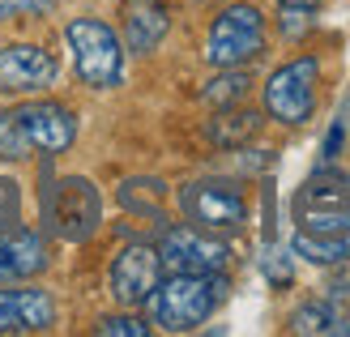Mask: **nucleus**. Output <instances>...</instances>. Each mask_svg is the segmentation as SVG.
Wrapping results in <instances>:
<instances>
[{"mask_svg": "<svg viewBox=\"0 0 350 337\" xmlns=\"http://www.w3.org/2000/svg\"><path fill=\"white\" fill-rule=\"evenodd\" d=\"M222 299H226V278L222 273H171L154 286L146 308H150V321L159 329L192 333L214 316V308Z\"/></svg>", "mask_w": 350, "mask_h": 337, "instance_id": "1", "label": "nucleus"}, {"mask_svg": "<svg viewBox=\"0 0 350 337\" xmlns=\"http://www.w3.org/2000/svg\"><path fill=\"white\" fill-rule=\"evenodd\" d=\"M43 222L64 243H85L103 222V197L85 175H64L43 192Z\"/></svg>", "mask_w": 350, "mask_h": 337, "instance_id": "2", "label": "nucleus"}, {"mask_svg": "<svg viewBox=\"0 0 350 337\" xmlns=\"http://www.w3.org/2000/svg\"><path fill=\"white\" fill-rule=\"evenodd\" d=\"M68 47H73L77 77L90 90H116L124 81V43L111 26H103L98 17H77L68 22Z\"/></svg>", "mask_w": 350, "mask_h": 337, "instance_id": "3", "label": "nucleus"}, {"mask_svg": "<svg viewBox=\"0 0 350 337\" xmlns=\"http://www.w3.org/2000/svg\"><path fill=\"white\" fill-rule=\"evenodd\" d=\"M265 51V17L252 5H231L214 17L205 39V60L214 68H239Z\"/></svg>", "mask_w": 350, "mask_h": 337, "instance_id": "4", "label": "nucleus"}, {"mask_svg": "<svg viewBox=\"0 0 350 337\" xmlns=\"http://www.w3.org/2000/svg\"><path fill=\"white\" fill-rule=\"evenodd\" d=\"M180 209L192 226L209 235H231L248 222V201L231 180H192L180 188Z\"/></svg>", "mask_w": 350, "mask_h": 337, "instance_id": "5", "label": "nucleus"}, {"mask_svg": "<svg viewBox=\"0 0 350 337\" xmlns=\"http://www.w3.org/2000/svg\"><path fill=\"white\" fill-rule=\"evenodd\" d=\"M317 81H321V64L312 56H299L282 64L278 73L265 81V111L278 124H308L317 111Z\"/></svg>", "mask_w": 350, "mask_h": 337, "instance_id": "6", "label": "nucleus"}, {"mask_svg": "<svg viewBox=\"0 0 350 337\" xmlns=\"http://www.w3.org/2000/svg\"><path fill=\"white\" fill-rule=\"evenodd\" d=\"M291 252L312 265L350 260V209H304L295 226Z\"/></svg>", "mask_w": 350, "mask_h": 337, "instance_id": "7", "label": "nucleus"}, {"mask_svg": "<svg viewBox=\"0 0 350 337\" xmlns=\"http://www.w3.org/2000/svg\"><path fill=\"white\" fill-rule=\"evenodd\" d=\"M163 273H222L231 265V247L201 226H171L159 239Z\"/></svg>", "mask_w": 350, "mask_h": 337, "instance_id": "8", "label": "nucleus"}, {"mask_svg": "<svg viewBox=\"0 0 350 337\" xmlns=\"http://www.w3.org/2000/svg\"><path fill=\"white\" fill-rule=\"evenodd\" d=\"M159 282H163V260H159V247L154 243L120 247V256L111 260V273H107L111 299L120 308H146V299L154 295Z\"/></svg>", "mask_w": 350, "mask_h": 337, "instance_id": "9", "label": "nucleus"}, {"mask_svg": "<svg viewBox=\"0 0 350 337\" xmlns=\"http://www.w3.org/2000/svg\"><path fill=\"white\" fill-rule=\"evenodd\" d=\"M60 64L51 51L34 47V43H9L0 47V94H34L47 90L56 81Z\"/></svg>", "mask_w": 350, "mask_h": 337, "instance_id": "10", "label": "nucleus"}, {"mask_svg": "<svg viewBox=\"0 0 350 337\" xmlns=\"http://www.w3.org/2000/svg\"><path fill=\"white\" fill-rule=\"evenodd\" d=\"M17 120H22L30 146L43 154H64L77 141V120L60 103H26V107H17Z\"/></svg>", "mask_w": 350, "mask_h": 337, "instance_id": "11", "label": "nucleus"}, {"mask_svg": "<svg viewBox=\"0 0 350 337\" xmlns=\"http://www.w3.org/2000/svg\"><path fill=\"white\" fill-rule=\"evenodd\" d=\"M56 325V304L39 286L0 291V333H47Z\"/></svg>", "mask_w": 350, "mask_h": 337, "instance_id": "12", "label": "nucleus"}, {"mask_svg": "<svg viewBox=\"0 0 350 337\" xmlns=\"http://www.w3.org/2000/svg\"><path fill=\"white\" fill-rule=\"evenodd\" d=\"M171 30V13L163 0H124V47L146 56Z\"/></svg>", "mask_w": 350, "mask_h": 337, "instance_id": "13", "label": "nucleus"}, {"mask_svg": "<svg viewBox=\"0 0 350 337\" xmlns=\"http://www.w3.org/2000/svg\"><path fill=\"white\" fill-rule=\"evenodd\" d=\"M304 209H350V171L325 167L299 188V214Z\"/></svg>", "mask_w": 350, "mask_h": 337, "instance_id": "14", "label": "nucleus"}, {"mask_svg": "<svg viewBox=\"0 0 350 337\" xmlns=\"http://www.w3.org/2000/svg\"><path fill=\"white\" fill-rule=\"evenodd\" d=\"M0 239H5V252H9V265H13V282L34 278V273L47 269L43 235H34V230H26V226H13V230H5Z\"/></svg>", "mask_w": 350, "mask_h": 337, "instance_id": "15", "label": "nucleus"}, {"mask_svg": "<svg viewBox=\"0 0 350 337\" xmlns=\"http://www.w3.org/2000/svg\"><path fill=\"white\" fill-rule=\"evenodd\" d=\"M260 133V116L256 111H231V107H218V116L209 120V141L222 150H239Z\"/></svg>", "mask_w": 350, "mask_h": 337, "instance_id": "16", "label": "nucleus"}, {"mask_svg": "<svg viewBox=\"0 0 350 337\" xmlns=\"http://www.w3.org/2000/svg\"><path fill=\"white\" fill-rule=\"evenodd\" d=\"M163 192L167 188L159 180H129V184H120V205L133 209V214H142V218H163L159 214Z\"/></svg>", "mask_w": 350, "mask_h": 337, "instance_id": "17", "label": "nucleus"}, {"mask_svg": "<svg viewBox=\"0 0 350 337\" xmlns=\"http://www.w3.org/2000/svg\"><path fill=\"white\" fill-rule=\"evenodd\" d=\"M248 85H252L248 73H239V68H222V77H214L205 85V103H209V107H235V103L248 94Z\"/></svg>", "mask_w": 350, "mask_h": 337, "instance_id": "18", "label": "nucleus"}, {"mask_svg": "<svg viewBox=\"0 0 350 337\" xmlns=\"http://www.w3.org/2000/svg\"><path fill=\"white\" fill-rule=\"evenodd\" d=\"M291 333H308V337H334V312H329L325 299H312V304L295 308L291 316Z\"/></svg>", "mask_w": 350, "mask_h": 337, "instance_id": "19", "label": "nucleus"}, {"mask_svg": "<svg viewBox=\"0 0 350 337\" xmlns=\"http://www.w3.org/2000/svg\"><path fill=\"white\" fill-rule=\"evenodd\" d=\"M30 154H34V146H30V137L22 129V120H17V107L0 111V158L22 163V158H30Z\"/></svg>", "mask_w": 350, "mask_h": 337, "instance_id": "20", "label": "nucleus"}, {"mask_svg": "<svg viewBox=\"0 0 350 337\" xmlns=\"http://www.w3.org/2000/svg\"><path fill=\"white\" fill-rule=\"evenodd\" d=\"M321 299L329 304V312H334V337H350V269H342L329 282Z\"/></svg>", "mask_w": 350, "mask_h": 337, "instance_id": "21", "label": "nucleus"}, {"mask_svg": "<svg viewBox=\"0 0 350 337\" xmlns=\"http://www.w3.org/2000/svg\"><path fill=\"white\" fill-rule=\"evenodd\" d=\"M260 273H265L273 286H291V278H295V265H291V247H278L269 243L265 247V256H260Z\"/></svg>", "mask_w": 350, "mask_h": 337, "instance_id": "22", "label": "nucleus"}, {"mask_svg": "<svg viewBox=\"0 0 350 337\" xmlns=\"http://www.w3.org/2000/svg\"><path fill=\"white\" fill-rule=\"evenodd\" d=\"M17 209H22V192H17L13 180H0V235H5V230H13V226H22Z\"/></svg>", "mask_w": 350, "mask_h": 337, "instance_id": "23", "label": "nucleus"}, {"mask_svg": "<svg viewBox=\"0 0 350 337\" xmlns=\"http://www.w3.org/2000/svg\"><path fill=\"white\" fill-rule=\"evenodd\" d=\"M94 333H103V337H146L150 325H142L137 316H103L94 325Z\"/></svg>", "mask_w": 350, "mask_h": 337, "instance_id": "24", "label": "nucleus"}, {"mask_svg": "<svg viewBox=\"0 0 350 337\" xmlns=\"http://www.w3.org/2000/svg\"><path fill=\"white\" fill-rule=\"evenodd\" d=\"M56 9V0H0V22L9 17H43Z\"/></svg>", "mask_w": 350, "mask_h": 337, "instance_id": "25", "label": "nucleus"}, {"mask_svg": "<svg viewBox=\"0 0 350 337\" xmlns=\"http://www.w3.org/2000/svg\"><path fill=\"white\" fill-rule=\"evenodd\" d=\"M282 9H308V13H317L321 9V0H278Z\"/></svg>", "mask_w": 350, "mask_h": 337, "instance_id": "26", "label": "nucleus"}, {"mask_svg": "<svg viewBox=\"0 0 350 337\" xmlns=\"http://www.w3.org/2000/svg\"><path fill=\"white\" fill-rule=\"evenodd\" d=\"M0 282H13V265H9V252H5V239H0Z\"/></svg>", "mask_w": 350, "mask_h": 337, "instance_id": "27", "label": "nucleus"}]
</instances>
